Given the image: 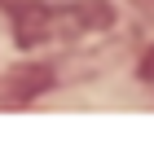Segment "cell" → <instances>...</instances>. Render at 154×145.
I'll return each mask as SVG.
<instances>
[{"label":"cell","instance_id":"cell-1","mask_svg":"<svg viewBox=\"0 0 154 145\" xmlns=\"http://www.w3.org/2000/svg\"><path fill=\"white\" fill-rule=\"evenodd\" d=\"M18 44H44V40L79 35V31H106L115 9L106 0H9Z\"/></svg>","mask_w":154,"mask_h":145},{"label":"cell","instance_id":"cell-2","mask_svg":"<svg viewBox=\"0 0 154 145\" xmlns=\"http://www.w3.org/2000/svg\"><path fill=\"white\" fill-rule=\"evenodd\" d=\"M53 88V66L48 62H22L5 75V97L9 101H35Z\"/></svg>","mask_w":154,"mask_h":145},{"label":"cell","instance_id":"cell-3","mask_svg":"<svg viewBox=\"0 0 154 145\" xmlns=\"http://www.w3.org/2000/svg\"><path fill=\"white\" fill-rule=\"evenodd\" d=\"M137 75H141L145 84H154V48H145V57H141V66H137Z\"/></svg>","mask_w":154,"mask_h":145}]
</instances>
